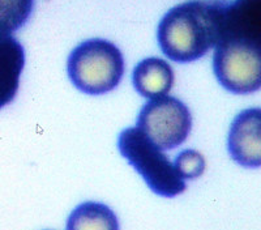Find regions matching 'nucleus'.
Returning <instances> with one entry per match:
<instances>
[{
  "label": "nucleus",
  "instance_id": "obj_1",
  "mask_svg": "<svg viewBox=\"0 0 261 230\" xmlns=\"http://www.w3.org/2000/svg\"><path fill=\"white\" fill-rule=\"evenodd\" d=\"M226 0L187 2L161 18L157 41L167 59L192 63L208 54L220 39Z\"/></svg>",
  "mask_w": 261,
  "mask_h": 230
},
{
  "label": "nucleus",
  "instance_id": "obj_2",
  "mask_svg": "<svg viewBox=\"0 0 261 230\" xmlns=\"http://www.w3.org/2000/svg\"><path fill=\"white\" fill-rule=\"evenodd\" d=\"M124 68L120 48L102 38L81 42L67 60L69 81L88 96H102L115 89L124 76Z\"/></svg>",
  "mask_w": 261,
  "mask_h": 230
},
{
  "label": "nucleus",
  "instance_id": "obj_3",
  "mask_svg": "<svg viewBox=\"0 0 261 230\" xmlns=\"http://www.w3.org/2000/svg\"><path fill=\"white\" fill-rule=\"evenodd\" d=\"M118 149L155 195L172 199L186 191V181L176 173L174 164L137 127L120 132Z\"/></svg>",
  "mask_w": 261,
  "mask_h": 230
},
{
  "label": "nucleus",
  "instance_id": "obj_4",
  "mask_svg": "<svg viewBox=\"0 0 261 230\" xmlns=\"http://www.w3.org/2000/svg\"><path fill=\"white\" fill-rule=\"evenodd\" d=\"M136 127L161 150L180 146L192 130V114L180 99L171 96L149 99L139 113Z\"/></svg>",
  "mask_w": 261,
  "mask_h": 230
},
{
  "label": "nucleus",
  "instance_id": "obj_5",
  "mask_svg": "<svg viewBox=\"0 0 261 230\" xmlns=\"http://www.w3.org/2000/svg\"><path fill=\"white\" fill-rule=\"evenodd\" d=\"M213 72L221 87L232 94L261 89V47L220 41L214 47Z\"/></svg>",
  "mask_w": 261,
  "mask_h": 230
},
{
  "label": "nucleus",
  "instance_id": "obj_6",
  "mask_svg": "<svg viewBox=\"0 0 261 230\" xmlns=\"http://www.w3.org/2000/svg\"><path fill=\"white\" fill-rule=\"evenodd\" d=\"M226 144L235 164L246 169L261 167V108L244 109L237 114Z\"/></svg>",
  "mask_w": 261,
  "mask_h": 230
},
{
  "label": "nucleus",
  "instance_id": "obj_7",
  "mask_svg": "<svg viewBox=\"0 0 261 230\" xmlns=\"http://www.w3.org/2000/svg\"><path fill=\"white\" fill-rule=\"evenodd\" d=\"M220 41L261 47V0H226Z\"/></svg>",
  "mask_w": 261,
  "mask_h": 230
},
{
  "label": "nucleus",
  "instance_id": "obj_8",
  "mask_svg": "<svg viewBox=\"0 0 261 230\" xmlns=\"http://www.w3.org/2000/svg\"><path fill=\"white\" fill-rule=\"evenodd\" d=\"M132 87L140 96L154 99L169 94L175 76L174 69L161 58H145L136 64L132 71Z\"/></svg>",
  "mask_w": 261,
  "mask_h": 230
},
{
  "label": "nucleus",
  "instance_id": "obj_9",
  "mask_svg": "<svg viewBox=\"0 0 261 230\" xmlns=\"http://www.w3.org/2000/svg\"><path fill=\"white\" fill-rule=\"evenodd\" d=\"M25 67V50L13 36L0 39V110L15 99Z\"/></svg>",
  "mask_w": 261,
  "mask_h": 230
},
{
  "label": "nucleus",
  "instance_id": "obj_10",
  "mask_svg": "<svg viewBox=\"0 0 261 230\" xmlns=\"http://www.w3.org/2000/svg\"><path fill=\"white\" fill-rule=\"evenodd\" d=\"M65 230H120L115 212L99 201H84L69 213Z\"/></svg>",
  "mask_w": 261,
  "mask_h": 230
},
{
  "label": "nucleus",
  "instance_id": "obj_11",
  "mask_svg": "<svg viewBox=\"0 0 261 230\" xmlns=\"http://www.w3.org/2000/svg\"><path fill=\"white\" fill-rule=\"evenodd\" d=\"M34 8V0H0V39L24 27Z\"/></svg>",
  "mask_w": 261,
  "mask_h": 230
},
{
  "label": "nucleus",
  "instance_id": "obj_12",
  "mask_svg": "<svg viewBox=\"0 0 261 230\" xmlns=\"http://www.w3.org/2000/svg\"><path fill=\"white\" fill-rule=\"evenodd\" d=\"M174 167L183 181H192L204 174L205 159L204 156L195 149H184L178 153L174 160Z\"/></svg>",
  "mask_w": 261,
  "mask_h": 230
}]
</instances>
